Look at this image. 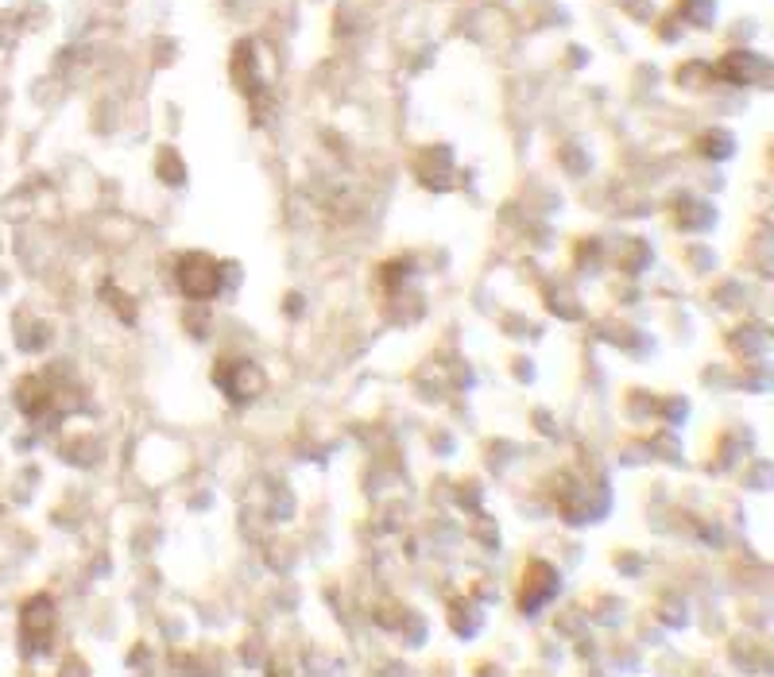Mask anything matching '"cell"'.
<instances>
[{"label": "cell", "mask_w": 774, "mask_h": 677, "mask_svg": "<svg viewBox=\"0 0 774 677\" xmlns=\"http://www.w3.org/2000/svg\"><path fill=\"white\" fill-rule=\"evenodd\" d=\"M182 291L194 298H209L217 291V267L202 260V256H190V260H182Z\"/></svg>", "instance_id": "6da1fadb"}]
</instances>
